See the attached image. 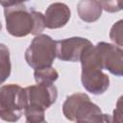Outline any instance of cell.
<instances>
[{
	"instance_id": "1",
	"label": "cell",
	"mask_w": 123,
	"mask_h": 123,
	"mask_svg": "<svg viewBox=\"0 0 123 123\" xmlns=\"http://www.w3.org/2000/svg\"><path fill=\"white\" fill-rule=\"evenodd\" d=\"M4 7L6 28L10 35L21 37L29 34L38 36L45 28L44 15L33 9L27 8L23 2L1 1Z\"/></svg>"
},
{
	"instance_id": "2",
	"label": "cell",
	"mask_w": 123,
	"mask_h": 123,
	"mask_svg": "<svg viewBox=\"0 0 123 123\" xmlns=\"http://www.w3.org/2000/svg\"><path fill=\"white\" fill-rule=\"evenodd\" d=\"M90 47H87L81 56L80 62L82 65L81 81L83 86L92 94L99 95L104 93L110 85V79L95 62Z\"/></svg>"
},
{
	"instance_id": "3",
	"label": "cell",
	"mask_w": 123,
	"mask_h": 123,
	"mask_svg": "<svg viewBox=\"0 0 123 123\" xmlns=\"http://www.w3.org/2000/svg\"><path fill=\"white\" fill-rule=\"evenodd\" d=\"M56 58V40L48 35L36 36L25 51V60L34 69L51 66Z\"/></svg>"
},
{
	"instance_id": "4",
	"label": "cell",
	"mask_w": 123,
	"mask_h": 123,
	"mask_svg": "<svg viewBox=\"0 0 123 123\" xmlns=\"http://www.w3.org/2000/svg\"><path fill=\"white\" fill-rule=\"evenodd\" d=\"M58 90L53 84H37L22 90L23 111L34 109L45 111L57 100Z\"/></svg>"
},
{
	"instance_id": "5",
	"label": "cell",
	"mask_w": 123,
	"mask_h": 123,
	"mask_svg": "<svg viewBox=\"0 0 123 123\" xmlns=\"http://www.w3.org/2000/svg\"><path fill=\"white\" fill-rule=\"evenodd\" d=\"M23 88L15 84L0 87V118L7 122H16L23 112Z\"/></svg>"
},
{
	"instance_id": "6",
	"label": "cell",
	"mask_w": 123,
	"mask_h": 123,
	"mask_svg": "<svg viewBox=\"0 0 123 123\" xmlns=\"http://www.w3.org/2000/svg\"><path fill=\"white\" fill-rule=\"evenodd\" d=\"M94 59L103 70L106 69L111 74L122 76L123 74V51L121 47L107 42H99L92 46Z\"/></svg>"
},
{
	"instance_id": "7",
	"label": "cell",
	"mask_w": 123,
	"mask_h": 123,
	"mask_svg": "<svg viewBox=\"0 0 123 123\" xmlns=\"http://www.w3.org/2000/svg\"><path fill=\"white\" fill-rule=\"evenodd\" d=\"M97 111H100V108L92 103L86 94L80 92L68 96L62 105L64 116L68 120L75 122Z\"/></svg>"
},
{
	"instance_id": "8",
	"label": "cell",
	"mask_w": 123,
	"mask_h": 123,
	"mask_svg": "<svg viewBox=\"0 0 123 123\" xmlns=\"http://www.w3.org/2000/svg\"><path fill=\"white\" fill-rule=\"evenodd\" d=\"M92 45L90 40L85 37H73L56 41V57L64 62H80L84 51Z\"/></svg>"
},
{
	"instance_id": "9",
	"label": "cell",
	"mask_w": 123,
	"mask_h": 123,
	"mask_svg": "<svg viewBox=\"0 0 123 123\" xmlns=\"http://www.w3.org/2000/svg\"><path fill=\"white\" fill-rule=\"evenodd\" d=\"M71 12L64 3L56 2L51 4L44 14L45 27L49 29H57L63 27L70 19Z\"/></svg>"
},
{
	"instance_id": "10",
	"label": "cell",
	"mask_w": 123,
	"mask_h": 123,
	"mask_svg": "<svg viewBox=\"0 0 123 123\" xmlns=\"http://www.w3.org/2000/svg\"><path fill=\"white\" fill-rule=\"evenodd\" d=\"M100 1H80L77 5V11L80 18L86 22L96 21L102 13Z\"/></svg>"
},
{
	"instance_id": "11",
	"label": "cell",
	"mask_w": 123,
	"mask_h": 123,
	"mask_svg": "<svg viewBox=\"0 0 123 123\" xmlns=\"http://www.w3.org/2000/svg\"><path fill=\"white\" fill-rule=\"evenodd\" d=\"M12 70L10 50L9 48L0 43V85H2L10 76Z\"/></svg>"
},
{
	"instance_id": "12",
	"label": "cell",
	"mask_w": 123,
	"mask_h": 123,
	"mask_svg": "<svg viewBox=\"0 0 123 123\" xmlns=\"http://www.w3.org/2000/svg\"><path fill=\"white\" fill-rule=\"evenodd\" d=\"M34 77L37 84H53L59 78V73L54 67L48 66L35 69Z\"/></svg>"
},
{
	"instance_id": "13",
	"label": "cell",
	"mask_w": 123,
	"mask_h": 123,
	"mask_svg": "<svg viewBox=\"0 0 123 123\" xmlns=\"http://www.w3.org/2000/svg\"><path fill=\"white\" fill-rule=\"evenodd\" d=\"M75 123H112V120L111 115L102 113L100 110L77 120Z\"/></svg>"
},
{
	"instance_id": "14",
	"label": "cell",
	"mask_w": 123,
	"mask_h": 123,
	"mask_svg": "<svg viewBox=\"0 0 123 123\" xmlns=\"http://www.w3.org/2000/svg\"><path fill=\"white\" fill-rule=\"evenodd\" d=\"M110 37L114 43L117 44L118 47L122 46V20L113 24L110 32Z\"/></svg>"
},
{
	"instance_id": "15",
	"label": "cell",
	"mask_w": 123,
	"mask_h": 123,
	"mask_svg": "<svg viewBox=\"0 0 123 123\" xmlns=\"http://www.w3.org/2000/svg\"><path fill=\"white\" fill-rule=\"evenodd\" d=\"M121 97L116 103V108L113 111V116H111L112 123H122V111H121Z\"/></svg>"
},
{
	"instance_id": "16",
	"label": "cell",
	"mask_w": 123,
	"mask_h": 123,
	"mask_svg": "<svg viewBox=\"0 0 123 123\" xmlns=\"http://www.w3.org/2000/svg\"><path fill=\"white\" fill-rule=\"evenodd\" d=\"M102 9H104L107 12H114L121 10V7H116V5H119V2H107V1H100Z\"/></svg>"
},
{
	"instance_id": "17",
	"label": "cell",
	"mask_w": 123,
	"mask_h": 123,
	"mask_svg": "<svg viewBox=\"0 0 123 123\" xmlns=\"http://www.w3.org/2000/svg\"><path fill=\"white\" fill-rule=\"evenodd\" d=\"M1 28H2V25H1V22H0V30H1Z\"/></svg>"
},
{
	"instance_id": "18",
	"label": "cell",
	"mask_w": 123,
	"mask_h": 123,
	"mask_svg": "<svg viewBox=\"0 0 123 123\" xmlns=\"http://www.w3.org/2000/svg\"><path fill=\"white\" fill-rule=\"evenodd\" d=\"M46 123H47V122H46Z\"/></svg>"
}]
</instances>
